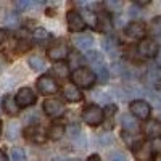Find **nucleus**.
Listing matches in <instances>:
<instances>
[{
  "instance_id": "nucleus-26",
  "label": "nucleus",
  "mask_w": 161,
  "mask_h": 161,
  "mask_svg": "<svg viewBox=\"0 0 161 161\" xmlns=\"http://www.w3.org/2000/svg\"><path fill=\"white\" fill-rule=\"evenodd\" d=\"M97 26H102V31H108L110 29V19L105 18V15H98V21H97Z\"/></svg>"
},
{
  "instance_id": "nucleus-27",
  "label": "nucleus",
  "mask_w": 161,
  "mask_h": 161,
  "mask_svg": "<svg viewBox=\"0 0 161 161\" xmlns=\"http://www.w3.org/2000/svg\"><path fill=\"white\" fill-rule=\"evenodd\" d=\"M5 24L8 26V28H16V24H18V16H16V15H13V13L7 15V18H5Z\"/></svg>"
},
{
  "instance_id": "nucleus-17",
  "label": "nucleus",
  "mask_w": 161,
  "mask_h": 161,
  "mask_svg": "<svg viewBox=\"0 0 161 161\" xmlns=\"http://www.w3.org/2000/svg\"><path fill=\"white\" fill-rule=\"evenodd\" d=\"M3 110H5L8 114L15 116V114H18L19 106L16 105V100H15V98H13V97H10V95H7V97L3 98Z\"/></svg>"
},
{
  "instance_id": "nucleus-18",
  "label": "nucleus",
  "mask_w": 161,
  "mask_h": 161,
  "mask_svg": "<svg viewBox=\"0 0 161 161\" xmlns=\"http://www.w3.org/2000/svg\"><path fill=\"white\" fill-rule=\"evenodd\" d=\"M32 39L36 40L37 44H45V42H48V40L52 39V34L47 29H44V28H37L34 31V34H32Z\"/></svg>"
},
{
  "instance_id": "nucleus-30",
  "label": "nucleus",
  "mask_w": 161,
  "mask_h": 161,
  "mask_svg": "<svg viewBox=\"0 0 161 161\" xmlns=\"http://www.w3.org/2000/svg\"><path fill=\"white\" fill-rule=\"evenodd\" d=\"M34 5H37V3H34V2H16V7L18 8H29V7H34Z\"/></svg>"
},
{
  "instance_id": "nucleus-1",
  "label": "nucleus",
  "mask_w": 161,
  "mask_h": 161,
  "mask_svg": "<svg viewBox=\"0 0 161 161\" xmlns=\"http://www.w3.org/2000/svg\"><path fill=\"white\" fill-rule=\"evenodd\" d=\"M71 79H73V84L76 87L87 89V87H90L93 82H95V74H93L89 68H77L71 74Z\"/></svg>"
},
{
  "instance_id": "nucleus-16",
  "label": "nucleus",
  "mask_w": 161,
  "mask_h": 161,
  "mask_svg": "<svg viewBox=\"0 0 161 161\" xmlns=\"http://www.w3.org/2000/svg\"><path fill=\"white\" fill-rule=\"evenodd\" d=\"M26 137L31 142H36V143H42L45 140V136H44V132L40 130V127H28L26 129Z\"/></svg>"
},
{
  "instance_id": "nucleus-4",
  "label": "nucleus",
  "mask_w": 161,
  "mask_h": 161,
  "mask_svg": "<svg viewBox=\"0 0 161 161\" xmlns=\"http://www.w3.org/2000/svg\"><path fill=\"white\" fill-rule=\"evenodd\" d=\"M44 111L50 118H60L64 113V105L57 98H48L44 102Z\"/></svg>"
},
{
  "instance_id": "nucleus-8",
  "label": "nucleus",
  "mask_w": 161,
  "mask_h": 161,
  "mask_svg": "<svg viewBox=\"0 0 161 161\" xmlns=\"http://www.w3.org/2000/svg\"><path fill=\"white\" fill-rule=\"evenodd\" d=\"M139 53L142 57H145V58H153V57H156L158 55V44L155 42V40H152V39H143L142 42L139 44Z\"/></svg>"
},
{
  "instance_id": "nucleus-22",
  "label": "nucleus",
  "mask_w": 161,
  "mask_h": 161,
  "mask_svg": "<svg viewBox=\"0 0 161 161\" xmlns=\"http://www.w3.org/2000/svg\"><path fill=\"white\" fill-rule=\"evenodd\" d=\"M86 57H87V60H90V61L93 63V66L103 63V57H102V53H100V52H95V50L87 52V55H86Z\"/></svg>"
},
{
  "instance_id": "nucleus-2",
  "label": "nucleus",
  "mask_w": 161,
  "mask_h": 161,
  "mask_svg": "<svg viewBox=\"0 0 161 161\" xmlns=\"http://www.w3.org/2000/svg\"><path fill=\"white\" fill-rule=\"evenodd\" d=\"M103 116H105V111L97 105H90L82 111V121L87 123L89 126H98L102 124L103 121Z\"/></svg>"
},
{
  "instance_id": "nucleus-42",
  "label": "nucleus",
  "mask_w": 161,
  "mask_h": 161,
  "mask_svg": "<svg viewBox=\"0 0 161 161\" xmlns=\"http://www.w3.org/2000/svg\"><path fill=\"white\" fill-rule=\"evenodd\" d=\"M159 98H161V97H159Z\"/></svg>"
},
{
  "instance_id": "nucleus-20",
  "label": "nucleus",
  "mask_w": 161,
  "mask_h": 161,
  "mask_svg": "<svg viewBox=\"0 0 161 161\" xmlns=\"http://www.w3.org/2000/svg\"><path fill=\"white\" fill-rule=\"evenodd\" d=\"M52 73L55 74L57 77H61V79H64V77H68V74H69V69H68V66L66 64H63V63H58V64H55L52 68Z\"/></svg>"
},
{
  "instance_id": "nucleus-5",
  "label": "nucleus",
  "mask_w": 161,
  "mask_h": 161,
  "mask_svg": "<svg viewBox=\"0 0 161 161\" xmlns=\"http://www.w3.org/2000/svg\"><path fill=\"white\" fill-rule=\"evenodd\" d=\"M68 57H69V48L64 42H57L55 45L48 48V58L53 61H61Z\"/></svg>"
},
{
  "instance_id": "nucleus-32",
  "label": "nucleus",
  "mask_w": 161,
  "mask_h": 161,
  "mask_svg": "<svg viewBox=\"0 0 161 161\" xmlns=\"http://www.w3.org/2000/svg\"><path fill=\"white\" fill-rule=\"evenodd\" d=\"M105 5H106V8H111V10H119L123 3H121V2H106Z\"/></svg>"
},
{
  "instance_id": "nucleus-19",
  "label": "nucleus",
  "mask_w": 161,
  "mask_h": 161,
  "mask_svg": "<svg viewBox=\"0 0 161 161\" xmlns=\"http://www.w3.org/2000/svg\"><path fill=\"white\" fill-rule=\"evenodd\" d=\"M47 136L52 140H60L64 136V126H61V124H52L48 127V134H47Z\"/></svg>"
},
{
  "instance_id": "nucleus-13",
  "label": "nucleus",
  "mask_w": 161,
  "mask_h": 161,
  "mask_svg": "<svg viewBox=\"0 0 161 161\" xmlns=\"http://www.w3.org/2000/svg\"><path fill=\"white\" fill-rule=\"evenodd\" d=\"M121 124H123V127L126 129V132H130V134L139 132L137 119L134 116H130V114H123V116H121Z\"/></svg>"
},
{
  "instance_id": "nucleus-7",
  "label": "nucleus",
  "mask_w": 161,
  "mask_h": 161,
  "mask_svg": "<svg viewBox=\"0 0 161 161\" xmlns=\"http://www.w3.org/2000/svg\"><path fill=\"white\" fill-rule=\"evenodd\" d=\"M37 89L42 95H52V93H55L58 90V84L50 76H42L37 80Z\"/></svg>"
},
{
  "instance_id": "nucleus-12",
  "label": "nucleus",
  "mask_w": 161,
  "mask_h": 161,
  "mask_svg": "<svg viewBox=\"0 0 161 161\" xmlns=\"http://www.w3.org/2000/svg\"><path fill=\"white\" fill-rule=\"evenodd\" d=\"M123 140L126 142V145L129 147V148H132V150H137V147H140L142 145V142H143V137L140 136L139 132H136V134H130V132H123Z\"/></svg>"
},
{
  "instance_id": "nucleus-33",
  "label": "nucleus",
  "mask_w": 161,
  "mask_h": 161,
  "mask_svg": "<svg viewBox=\"0 0 161 161\" xmlns=\"http://www.w3.org/2000/svg\"><path fill=\"white\" fill-rule=\"evenodd\" d=\"M68 132H69V134H73V136H76V134L79 132V127H77L76 124H73L71 127H68Z\"/></svg>"
},
{
  "instance_id": "nucleus-29",
  "label": "nucleus",
  "mask_w": 161,
  "mask_h": 161,
  "mask_svg": "<svg viewBox=\"0 0 161 161\" xmlns=\"http://www.w3.org/2000/svg\"><path fill=\"white\" fill-rule=\"evenodd\" d=\"M18 136V126L15 124V123H11L10 124V132H8V137L11 139V137H16Z\"/></svg>"
},
{
  "instance_id": "nucleus-34",
  "label": "nucleus",
  "mask_w": 161,
  "mask_h": 161,
  "mask_svg": "<svg viewBox=\"0 0 161 161\" xmlns=\"http://www.w3.org/2000/svg\"><path fill=\"white\" fill-rule=\"evenodd\" d=\"M55 161H80V159H76V158H57Z\"/></svg>"
},
{
  "instance_id": "nucleus-9",
  "label": "nucleus",
  "mask_w": 161,
  "mask_h": 161,
  "mask_svg": "<svg viewBox=\"0 0 161 161\" xmlns=\"http://www.w3.org/2000/svg\"><path fill=\"white\" fill-rule=\"evenodd\" d=\"M130 113L136 116V118H140V119H147L150 116V105L147 103L145 100H134L130 103Z\"/></svg>"
},
{
  "instance_id": "nucleus-3",
  "label": "nucleus",
  "mask_w": 161,
  "mask_h": 161,
  "mask_svg": "<svg viewBox=\"0 0 161 161\" xmlns=\"http://www.w3.org/2000/svg\"><path fill=\"white\" fill-rule=\"evenodd\" d=\"M15 100H16V105L19 108H26V106H31L36 103V93L31 87H23L18 90Z\"/></svg>"
},
{
  "instance_id": "nucleus-39",
  "label": "nucleus",
  "mask_w": 161,
  "mask_h": 161,
  "mask_svg": "<svg viewBox=\"0 0 161 161\" xmlns=\"http://www.w3.org/2000/svg\"><path fill=\"white\" fill-rule=\"evenodd\" d=\"M2 40H3V32L0 31V42H2Z\"/></svg>"
},
{
  "instance_id": "nucleus-31",
  "label": "nucleus",
  "mask_w": 161,
  "mask_h": 161,
  "mask_svg": "<svg viewBox=\"0 0 161 161\" xmlns=\"http://www.w3.org/2000/svg\"><path fill=\"white\" fill-rule=\"evenodd\" d=\"M152 150H155V152L161 153V140H159V139H156V140H153V142H152Z\"/></svg>"
},
{
  "instance_id": "nucleus-37",
  "label": "nucleus",
  "mask_w": 161,
  "mask_h": 161,
  "mask_svg": "<svg viewBox=\"0 0 161 161\" xmlns=\"http://www.w3.org/2000/svg\"><path fill=\"white\" fill-rule=\"evenodd\" d=\"M153 161H161V153H156V155L153 156Z\"/></svg>"
},
{
  "instance_id": "nucleus-6",
  "label": "nucleus",
  "mask_w": 161,
  "mask_h": 161,
  "mask_svg": "<svg viewBox=\"0 0 161 161\" xmlns=\"http://www.w3.org/2000/svg\"><path fill=\"white\" fill-rule=\"evenodd\" d=\"M66 21H68L69 31H73V32H80L86 28V21H84L82 15H79V13L74 11V10L68 11V15H66Z\"/></svg>"
},
{
  "instance_id": "nucleus-28",
  "label": "nucleus",
  "mask_w": 161,
  "mask_h": 161,
  "mask_svg": "<svg viewBox=\"0 0 161 161\" xmlns=\"http://www.w3.org/2000/svg\"><path fill=\"white\" fill-rule=\"evenodd\" d=\"M110 161H127V159H126V156H124L123 153L116 152V153H113V155L110 156Z\"/></svg>"
},
{
  "instance_id": "nucleus-23",
  "label": "nucleus",
  "mask_w": 161,
  "mask_h": 161,
  "mask_svg": "<svg viewBox=\"0 0 161 161\" xmlns=\"http://www.w3.org/2000/svg\"><path fill=\"white\" fill-rule=\"evenodd\" d=\"M84 21L90 26V28H97V21H98V16L93 15L92 11H84Z\"/></svg>"
},
{
  "instance_id": "nucleus-40",
  "label": "nucleus",
  "mask_w": 161,
  "mask_h": 161,
  "mask_svg": "<svg viewBox=\"0 0 161 161\" xmlns=\"http://www.w3.org/2000/svg\"><path fill=\"white\" fill-rule=\"evenodd\" d=\"M0 134H2V121H0Z\"/></svg>"
},
{
  "instance_id": "nucleus-41",
  "label": "nucleus",
  "mask_w": 161,
  "mask_h": 161,
  "mask_svg": "<svg viewBox=\"0 0 161 161\" xmlns=\"http://www.w3.org/2000/svg\"><path fill=\"white\" fill-rule=\"evenodd\" d=\"M0 106H2V100H0Z\"/></svg>"
},
{
  "instance_id": "nucleus-11",
  "label": "nucleus",
  "mask_w": 161,
  "mask_h": 161,
  "mask_svg": "<svg viewBox=\"0 0 161 161\" xmlns=\"http://www.w3.org/2000/svg\"><path fill=\"white\" fill-rule=\"evenodd\" d=\"M63 97L68 100V102H80L82 100V92L79 90V87H76L74 84H68V86H64L63 89Z\"/></svg>"
},
{
  "instance_id": "nucleus-25",
  "label": "nucleus",
  "mask_w": 161,
  "mask_h": 161,
  "mask_svg": "<svg viewBox=\"0 0 161 161\" xmlns=\"http://www.w3.org/2000/svg\"><path fill=\"white\" fill-rule=\"evenodd\" d=\"M10 158H11V161H24V152L21 148H11Z\"/></svg>"
},
{
  "instance_id": "nucleus-24",
  "label": "nucleus",
  "mask_w": 161,
  "mask_h": 161,
  "mask_svg": "<svg viewBox=\"0 0 161 161\" xmlns=\"http://www.w3.org/2000/svg\"><path fill=\"white\" fill-rule=\"evenodd\" d=\"M152 34L153 36H161V16H156V18H153V21H152Z\"/></svg>"
},
{
  "instance_id": "nucleus-14",
  "label": "nucleus",
  "mask_w": 161,
  "mask_h": 161,
  "mask_svg": "<svg viewBox=\"0 0 161 161\" xmlns=\"http://www.w3.org/2000/svg\"><path fill=\"white\" fill-rule=\"evenodd\" d=\"M73 42L74 45L79 48V50H89L93 44V39L87 34H79V36H74L73 37Z\"/></svg>"
},
{
  "instance_id": "nucleus-10",
  "label": "nucleus",
  "mask_w": 161,
  "mask_h": 161,
  "mask_svg": "<svg viewBox=\"0 0 161 161\" xmlns=\"http://www.w3.org/2000/svg\"><path fill=\"white\" fill-rule=\"evenodd\" d=\"M124 32H126V36H127V37H130V39H143V37H145L147 29H145V26H143L142 23L132 21V23L126 24Z\"/></svg>"
},
{
  "instance_id": "nucleus-15",
  "label": "nucleus",
  "mask_w": 161,
  "mask_h": 161,
  "mask_svg": "<svg viewBox=\"0 0 161 161\" xmlns=\"http://www.w3.org/2000/svg\"><path fill=\"white\" fill-rule=\"evenodd\" d=\"M143 130H145V136L147 137H158L159 136V132H161V126L158 124V121H155V119H148L145 123V126H143Z\"/></svg>"
},
{
  "instance_id": "nucleus-38",
  "label": "nucleus",
  "mask_w": 161,
  "mask_h": 161,
  "mask_svg": "<svg viewBox=\"0 0 161 161\" xmlns=\"http://www.w3.org/2000/svg\"><path fill=\"white\" fill-rule=\"evenodd\" d=\"M158 63H159V64H161V52H159V53H158Z\"/></svg>"
},
{
  "instance_id": "nucleus-21",
  "label": "nucleus",
  "mask_w": 161,
  "mask_h": 161,
  "mask_svg": "<svg viewBox=\"0 0 161 161\" xmlns=\"http://www.w3.org/2000/svg\"><path fill=\"white\" fill-rule=\"evenodd\" d=\"M28 64L31 66L34 71H42V69L45 68V61L40 58V57H31V58L28 60Z\"/></svg>"
},
{
  "instance_id": "nucleus-35",
  "label": "nucleus",
  "mask_w": 161,
  "mask_h": 161,
  "mask_svg": "<svg viewBox=\"0 0 161 161\" xmlns=\"http://www.w3.org/2000/svg\"><path fill=\"white\" fill-rule=\"evenodd\" d=\"M87 161H102L100 159V156L98 155H92V156H89V159Z\"/></svg>"
},
{
  "instance_id": "nucleus-36",
  "label": "nucleus",
  "mask_w": 161,
  "mask_h": 161,
  "mask_svg": "<svg viewBox=\"0 0 161 161\" xmlns=\"http://www.w3.org/2000/svg\"><path fill=\"white\" fill-rule=\"evenodd\" d=\"M0 161H8V158H7V155L0 150Z\"/></svg>"
}]
</instances>
